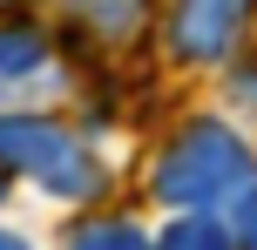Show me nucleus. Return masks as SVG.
Segmentation results:
<instances>
[{"label":"nucleus","instance_id":"nucleus-7","mask_svg":"<svg viewBox=\"0 0 257 250\" xmlns=\"http://www.w3.org/2000/svg\"><path fill=\"white\" fill-rule=\"evenodd\" d=\"M68 250H156V237H142L128 216H81L68 223Z\"/></svg>","mask_w":257,"mask_h":250},{"label":"nucleus","instance_id":"nucleus-1","mask_svg":"<svg viewBox=\"0 0 257 250\" xmlns=\"http://www.w3.org/2000/svg\"><path fill=\"white\" fill-rule=\"evenodd\" d=\"M244 176H257V149L244 142V129H230L223 115H190L156 156L149 196L163 210H223Z\"/></svg>","mask_w":257,"mask_h":250},{"label":"nucleus","instance_id":"nucleus-11","mask_svg":"<svg viewBox=\"0 0 257 250\" xmlns=\"http://www.w3.org/2000/svg\"><path fill=\"white\" fill-rule=\"evenodd\" d=\"M7 189H14V169H7V162H0V203H7Z\"/></svg>","mask_w":257,"mask_h":250},{"label":"nucleus","instance_id":"nucleus-4","mask_svg":"<svg viewBox=\"0 0 257 250\" xmlns=\"http://www.w3.org/2000/svg\"><path fill=\"white\" fill-rule=\"evenodd\" d=\"M61 14L95 48H128L142 34V21H149V0H61Z\"/></svg>","mask_w":257,"mask_h":250},{"label":"nucleus","instance_id":"nucleus-6","mask_svg":"<svg viewBox=\"0 0 257 250\" xmlns=\"http://www.w3.org/2000/svg\"><path fill=\"white\" fill-rule=\"evenodd\" d=\"M156 250H237V237L210 210H169V230L156 237Z\"/></svg>","mask_w":257,"mask_h":250},{"label":"nucleus","instance_id":"nucleus-5","mask_svg":"<svg viewBox=\"0 0 257 250\" xmlns=\"http://www.w3.org/2000/svg\"><path fill=\"white\" fill-rule=\"evenodd\" d=\"M48 61H54V48H48V34H41L34 21L0 27V102L21 95L27 81H41V75H48Z\"/></svg>","mask_w":257,"mask_h":250},{"label":"nucleus","instance_id":"nucleus-10","mask_svg":"<svg viewBox=\"0 0 257 250\" xmlns=\"http://www.w3.org/2000/svg\"><path fill=\"white\" fill-rule=\"evenodd\" d=\"M0 250H34L27 237H14V230H0Z\"/></svg>","mask_w":257,"mask_h":250},{"label":"nucleus","instance_id":"nucleus-8","mask_svg":"<svg viewBox=\"0 0 257 250\" xmlns=\"http://www.w3.org/2000/svg\"><path fill=\"white\" fill-rule=\"evenodd\" d=\"M223 223H230L237 250H257V176H244V183L223 196Z\"/></svg>","mask_w":257,"mask_h":250},{"label":"nucleus","instance_id":"nucleus-2","mask_svg":"<svg viewBox=\"0 0 257 250\" xmlns=\"http://www.w3.org/2000/svg\"><path fill=\"white\" fill-rule=\"evenodd\" d=\"M0 162L14 176H27L34 189H48L54 203H102L108 196V162L102 149H88L75 129L48 115H21L0 108Z\"/></svg>","mask_w":257,"mask_h":250},{"label":"nucleus","instance_id":"nucleus-9","mask_svg":"<svg viewBox=\"0 0 257 250\" xmlns=\"http://www.w3.org/2000/svg\"><path fill=\"white\" fill-rule=\"evenodd\" d=\"M230 95H237L244 108H257V61H244V68L230 75Z\"/></svg>","mask_w":257,"mask_h":250},{"label":"nucleus","instance_id":"nucleus-3","mask_svg":"<svg viewBox=\"0 0 257 250\" xmlns=\"http://www.w3.org/2000/svg\"><path fill=\"white\" fill-rule=\"evenodd\" d=\"M257 0H169V21H163V48L169 61L183 68H217L244 48V27H250Z\"/></svg>","mask_w":257,"mask_h":250}]
</instances>
